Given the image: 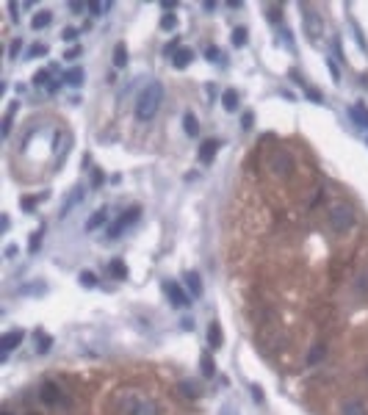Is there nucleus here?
<instances>
[{
	"instance_id": "1",
	"label": "nucleus",
	"mask_w": 368,
	"mask_h": 415,
	"mask_svg": "<svg viewBox=\"0 0 368 415\" xmlns=\"http://www.w3.org/2000/svg\"><path fill=\"white\" fill-rule=\"evenodd\" d=\"M161 100H163V83L161 80H152L141 89V94L136 97V116L141 119V122H150V119H155L158 108H161Z\"/></svg>"
},
{
	"instance_id": "2",
	"label": "nucleus",
	"mask_w": 368,
	"mask_h": 415,
	"mask_svg": "<svg viewBox=\"0 0 368 415\" xmlns=\"http://www.w3.org/2000/svg\"><path fill=\"white\" fill-rule=\"evenodd\" d=\"M354 222H357V213H354V208L349 202L332 205V211H329V227H332V232L344 235V232H349L354 227Z\"/></svg>"
},
{
	"instance_id": "3",
	"label": "nucleus",
	"mask_w": 368,
	"mask_h": 415,
	"mask_svg": "<svg viewBox=\"0 0 368 415\" xmlns=\"http://www.w3.org/2000/svg\"><path fill=\"white\" fill-rule=\"evenodd\" d=\"M122 407L128 415H158V407L152 404V401L141 399V396H136V393L122 396Z\"/></svg>"
},
{
	"instance_id": "4",
	"label": "nucleus",
	"mask_w": 368,
	"mask_h": 415,
	"mask_svg": "<svg viewBox=\"0 0 368 415\" xmlns=\"http://www.w3.org/2000/svg\"><path fill=\"white\" fill-rule=\"evenodd\" d=\"M138 213H141V208H128V211H125L122 216H119L117 222H114L111 227H108V238H119V235H122V232L138 219Z\"/></svg>"
},
{
	"instance_id": "5",
	"label": "nucleus",
	"mask_w": 368,
	"mask_h": 415,
	"mask_svg": "<svg viewBox=\"0 0 368 415\" xmlns=\"http://www.w3.org/2000/svg\"><path fill=\"white\" fill-rule=\"evenodd\" d=\"M304 34L313 42H319V36H321V17L313 9H307V6H304Z\"/></svg>"
},
{
	"instance_id": "6",
	"label": "nucleus",
	"mask_w": 368,
	"mask_h": 415,
	"mask_svg": "<svg viewBox=\"0 0 368 415\" xmlns=\"http://www.w3.org/2000/svg\"><path fill=\"white\" fill-rule=\"evenodd\" d=\"M163 291H166V297H169V302H172L175 307H188V297H186V291H183L180 285L166 282V285H163Z\"/></svg>"
},
{
	"instance_id": "7",
	"label": "nucleus",
	"mask_w": 368,
	"mask_h": 415,
	"mask_svg": "<svg viewBox=\"0 0 368 415\" xmlns=\"http://www.w3.org/2000/svg\"><path fill=\"white\" fill-rule=\"evenodd\" d=\"M42 401L44 404H61V388L55 382H44L42 385Z\"/></svg>"
},
{
	"instance_id": "8",
	"label": "nucleus",
	"mask_w": 368,
	"mask_h": 415,
	"mask_svg": "<svg viewBox=\"0 0 368 415\" xmlns=\"http://www.w3.org/2000/svg\"><path fill=\"white\" fill-rule=\"evenodd\" d=\"M20 343H22V332H20V330H14V332H6V335L0 338V349H3V354L14 351Z\"/></svg>"
},
{
	"instance_id": "9",
	"label": "nucleus",
	"mask_w": 368,
	"mask_h": 415,
	"mask_svg": "<svg viewBox=\"0 0 368 415\" xmlns=\"http://www.w3.org/2000/svg\"><path fill=\"white\" fill-rule=\"evenodd\" d=\"M216 150H219V141L216 138H208V141L200 144V161L202 163H211L213 158H216Z\"/></svg>"
},
{
	"instance_id": "10",
	"label": "nucleus",
	"mask_w": 368,
	"mask_h": 415,
	"mask_svg": "<svg viewBox=\"0 0 368 415\" xmlns=\"http://www.w3.org/2000/svg\"><path fill=\"white\" fill-rule=\"evenodd\" d=\"M349 116H352V122L357 125V128H363V130H368V108L365 105H352L349 108Z\"/></svg>"
},
{
	"instance_id": "11",
	"label": "nucleus",
	"mask_w": 368,
	"mask_h": 415,
	"mask_svg": "<svg viewBox=\"0 0 368 415\" xmlns=\"http://www.w3.org/2000/svg\"><path fill=\"white\" fill-rule=\"evenodd\" d=\"M194 61V50L191 47H180L177 53L172 55V64H175V69H186L188 64Z\"/></svg>"
},
{
	"instance_id": "12",
	"label": "nucleus",
	"mask_w": 368,
	"mask_h": 415,
	"mask_svg": "<svg viewBox=\"0 0 368 415\" xmlns=\"http://www.w3.org/2000/svg\"><path fill=\"white\" fill-rule=\"evenodd\" d=\"M341 415H368V410L360 399H349L344 404V410H341Z\"/></svg>"
},
{
	"instance_id": "13",
	"label": "nucleus",
	"mask_w": 368,
	"mask_h": 415,
	"mask_svg": "<svg viewBox=\"0 0 368 415\" xmlns=\"http://www.w3.org/2000/svg\"><path fill=\"white\" fill-rule=\"evenodd\" d=\"M50 22H53V14H50V11H36L34 20H31V28H34V31H42V28H47Z\"/></svg>"
},
{
	"instance_id": "14",
	"label": "nucleus",
	"mask_w": 368,
	"mask_h": 415,
	"mask_svg": "<svg viewBox=\"0 0 368 415\" xmlns=\"http://www.w3.org/2000/svg\"><path fill=\"white\" fill-rule=\"evenodd\" d=\"M186 285H188V291H191V297H200L202 293V280L196 272H186Z\"/></svg>"
},
{
	"instance_id": "15",
	"label": "nucleus",
	"mask_w": 368,
	"mask_h": 415,
	"mask_svg": "<svg viewBox=\"0 0 368 415\" xmlns=\"http://www.w3.org/2000/svg\"><path fill=\"white\" fill-rule=\"evenodd\" d=\"M64 83L67 86H80V83H83V69H80V67L67 69V72H64Z\"/></svg>"
},
{
	"instance_id": "16",
	"label": "nucleus",
	"mask_w": 368,
	"mask_h": 415,
	"mask_svg": "<svg viewBox=\"0 0 368 415\" xmlns=\"http://www.w3.org/2000/svg\"><path fill=\"white\" fill-rule=\"evenodd\" d=\"M208 343H211V349H219L221 346V330H219L216 321L208 327Z\"/></svg>"
},
{
	"instance_id": "17",
	"label": "nucleus",
	"mask_w": 368,
	"mask_h": 415,
	"mask_svg": "<svg viewBox=\"0 0 368 415\" xmlns=\"http://www.w3.org/2000/svg\"><path fill=\"white\" fill-rule=\"evenodd\" d=\"M221 105H224L227 111H236V108H238V92L227 89L224 94H221Z\"/></svg>"
},
{
	"instance_id": "18",
	"label": "nucleus",
	"mask_w": 368,
	"mask_h": 415,
	"mask_svg": "<svg viewBox=\"0 0 368 415\" xmlns=\"http://www.w3.org/2000/svg\"><path fill=\"white\" fill-rule=\"evenodd\" d=\"M80 199H83V186H78V188H75V191H72V197H69V202H64V208H61V213H64V216H67V213L72 211V208L78 205Z\"/></svg>"
},
{
	"instance_id": "19",
	"label": "nucleus",
	"mask_w": 368,
	"mask_h": 415,
	"mask_svg": "<svg viewBox=\"0 0 368 415\" xmlns=\"http://www.w3.org/2000/svg\"><path fill=\"white\" fill-rule=\"evenodd\" d=\"M125 64H128V47H125V45H117V47H114V67L122 69Z\"/></svg>"
},
{
	"instance_id": "20",
	"label": "nucleus",
	"mask_w": 368,
	"mask_h": 415,
	"mask_svg": "<svg viewBox=\"0 0 368 415\" xmlns=\"http://www.w3.org/2000/svg\"><path fill=\"white\" fill-rule=\"evenodd\" d=\"M105 216H108V211H105V208H100V211H97V213H94V216L86 222V230H89V232H92V230H97L100 224L105 222Z\"/></svg>"
},
{
	"instance_id": "21",
	"label": "nucleus",
	"mask_w": 368,
	"mask_h": 415,
	"mask_svg": "<svg viewBox=\"0 0 368 415\" xmlns=\"http://www.w3.org/2000/svg\"><path fill=\"white\" fill-rule=\"evenodd\" d=\"M50 346H53V338L44 335V332H36V351H50Z\"/></svg>"
},
{
	"instance_id": "22",
	"label": "nucleus",
	"mask_w": 368,
	"mask_h": 415,
	"mask_svg": "<svg viewBox=\"0 0 368 415\" xmlns=\"http://www.w3.org/2000/svg\"><path fill=\"white\" fill-rule=\"evenodd\" d=\"M105 11H111V3H89V14H94V17H103Z\"/></svg>"
},
{
	"instance_id": "23",
	"label": "nucleus",
	"mask_w": 368,
	"mask_h": 415,
	"mask_svg": "<svg viewBox=\"0 0 368 415\" xmlns=\"http://www.w3.org/2000/svg\"><path fill=\"white\" fill-rule=\"evenodd\" d=\"M14 111H17V103H11L9 111H6V116H3V136L11 133V116H14Z\"/></svg>"
},
{
	"instance_id": "24",
	"label": "nucleus",
	"mask_w": 368,
	"mask_h": 415,
	"mask_svg": "<svg viewBox=\"0 0 368 415\" xmlns=\"http://www.w3.org/2000/svg\"><path fill=\"white\" fill-rule=\"evenodd\" d=\"M183 125H186V133H188V136H196V133H200V128H196V119H194V114H186V116H183Z\"/></svg>"
},
{
	"instance_id": "25",
	"label": "nucleus",
	"mask_w": 368,
	"mask_h": 415,
	"mask_svg": "<svg viewBox=\"0 0 368 415\" xmlns=\"http://www.w3.org/2000/svg\"><path fill=\"white\" fill-rule=\"evenodd\" d=\"M202 374H205V376H213V374H216V366H213L211 354H202Z\"/></svg>"
},
{
	"instance_id": "26",
	"label": "nucleus",
	"mask_w": 368,
	"mask_h": 415,
	"mask_svg": "<svg viewBox=\"0 0 368 415\" xmlns=\"http://www.w3.org/2000/svg\"><path fill=\"white\" fill-rule=\"evenodd\" d=\"M161 28H163V31H175V28H177V14H172V11H169V14H163Z\"/></svg>"
},
{
	"instance_id": "27",
	"label": "nucleus",
	"mask_w": 368,
	"mask_h": 415,
	"mask_svg": "<svg viewBox=\"0 0 368 415\" xmlns=\"http://www.w3.org/2000/svg\"><path fill=\"white\" fill-rule=\"evenodd\" d=\"M233 45H236V47H244V45H246V31H244V28H236V31H233Z\"/></svg>"
},
{
	"instance_id": "28",
	"label": "nucleus",
	"mask_w": 368,
	"mask_h": 415,
	"mask_svg": "<svg viewBox=\"0 0 368 415\" xmlns=\"http://www.w3.org/2000/svg\"><path fill=\"white\" fill-rule=\"evenodd\" d=\"M80 285H83V288H94V285H97V277H94L92 272H83V274H80Z\"/></svg>"
},
{
	"instance_id": "29",
	"label": "nucleus",
	"mask_w": 368,
	"mask_h": 415,
	"mask_svg": "<svg viewBox=\"0 0 368 415\" xmlns=\"http://www.w3.org/2000/svg\"><path fill=\"white\" fill-rule=\"evenodd\" d=\"M34 83H39V86L50 83V69H39V72L34 75Z\"/></svg>"
},
{
	"instance_id": "30",
	"label": "nucleus",
	"mask_w": 368,
	"mask_h": 415,
	"mask_svg": "<svg viewBox=\"0 0 368 415\" xmlns=\"http://www.w3.org/2000/svg\"><path fill=\"white\" fill-rule=\"evenodd\" d=\"M108 272H111L114 277H125V266H122V260H114L111 266H108Z\"/></svg>"
},
{
	"instance_id": "31",
	"label": "nucleus",
	"mask_w": 368,
	"mask_h": 415,
	"mask_svg": "<svg viewBox=\"0 0 368 415\" xmlns=\"http://www.w3.org/2000/svg\"><path fill=\"white\" fill-rule=\"evenodd\" d=\"M357 291H360V293H368V272H365V274H360V280H357Z\"/></svg>"
},
{
	"instance_id": "32",
	"label": "nucleus",
	"mask_w": 368,
	"mask_h": 415,
	"mask_svg": "<svg viewBox=\"0 0 368 415\" xmlns=\"http://www.w3.org/2000/svg\"><path fill=\"white\" fill-rule=\"evenodd\" d=\"M321 357H324V346H316V351H313V354L307 357V363H319Z\"/></svg>"
},
{
	"instance_id": "33",
	"label": "nucleus",
	"mask_w": 368,
	"mask_h": 415,
	"mask_svg": "<svg viewBox=\"0 0 368 415\" xmlns=\"http://www.w3.org/2000/svg\"><path fill=\"white\" fill-rule=\"evenodd\" d=\"M280 11H282L280 6H269V14H271L269 20H271V22H280Z\"/></svg>"
},
{
	"instance_id": "34",
	"label": "nucleus",
	"mask_w": 368,
	"mask_h": 415,
	"mask_svg": "<svg viewBox=\"0 0 368 415\" xmlns=\"http://www.w3.org/2000/svg\"><path fill=\"white\" fill-rule=\"evenodd\" d=\"M89 6L86 3H78V0H72V3H69V11H75V14H80V11H86Z\"/></svg>"
},
{
	"instance_id": "35",
	"label": "nucleus",
	"mask_w": 368,
	"mask_h": 415,
	"mask_svg": "<svg viewBox=\"0 0 368 415\" xmlns=\"http://www.w3.org/2000/svg\"><path fill=\"white\" fill-rule=\"evenodd\" d=\"M61 36H64V42H72L75 36H78V28H64V34H61Z\"/></svg>"
},
{
	"instance_id": "36",
	"label": "nucleus",
	"mask_w": 368,
	"mask_h": 415,
	"mask_svg": "<svg viewBox=\"0 0 368 415\" xmlns=\"http://www.w3.org/2000/svg\"><path fill=\"white\" fill-rule=\"evenodd\" d=\"M44 53H47V47H44V45H34L28 50V55H44Z\"/></svg>"
},
{
	"instance_id": "37",
	"label": "nucleus",
	"mask_w": 368,
	"mask_h": 415,
	"mask_svg": "<svg viewBox=\"0 0 368 415\" xmlns=\"http://www.w3.org/2000/svg\"><path fill=\"white\" fill-rule=\"evenodd\" d=\"M78 55H80V47H69L67 53H64V58H67V61H72V58H78Z\"/></svg>"
},
{
	"instance_id": "38",
	"label": "nucleus",
	"mask_w": 368,
	"mask_h": 415,
	"mask_svg": "<svg viewBox=\"0 0 368 415\" xmlns=\"http://www.w3.org/2000/svg\"><path fill=\"white\" fill-rule=\"evenodd\" d=\"M329 72H332V78H335V80L341 78V69H338V64H335L332 58H329Z\"/></svg>"
},
{
	"instance_id": "39",
	"label": "nucleus",
	"mask_w": 368,
	"mask_h": 415,
	"mask_svg": "<svg viewBox=\"0 0 368 415\" xmlns=\"http://www.w3.org/2000/svg\"><path fill=\"white\" fill-rule=\"evenodd\" d=\"M183 391H186V396H196V391H194V385H191V382H183Z\"/></svg>"
},
{
	"instance_id": "40",
	"label": "nucleus",
	"mask_w": 368,
	"mask_h": 415,
	"mask_svg": "<svg viewBox=\"0 0 368 415\" xmlns=\"http://www.w3.org/2000/svg\"><path fill=\"white\" fill-rule=\"evenodd\" d=\"M20 47H22V39H17L14 45H11V58H17V53H20Z\"/></svg>"
},
{
	"instance_id": "41",
	"label": "nucleus",
	"mask_w": 368,
	"mask_h": 415,
	"mask_svg": "<svg viewBox=\"0 0 368 415\" xmlns=\"http://www.w3.org/2000/svg\"><path fill=\"white\" fill-rule=\"evenodd\" d=\"M205 55H208L211 61H216V58H219V50H216V47H208V53H205Z\"/></svg>"
},
{
	"instance_id": "42",
	"label": "nucleus",
	"mask_w": 368,
	"mask_h": 415,
	"mask_svg": "<svg viewBox=\"0 0 368 415\" xmlns=\"http://www.w3.org/2000/svg\"><path fill=\"white\" fill-rule=\"evenodd\" d=\"M241 125H244V130H249L252 128V114H246L244 119H241Z\"/></svg>"
},
{
	"instance_id": "43",
	"label": "nucleus",
	"mask_w": 368,
	"mask_h": 415,
	"mask_svg": "<svg viewBox=\"0 0 368 415\" xmlns=\"http://www.w3.org/2000/svg\"><path fill=\"white\" fill-rule=\"evenodd\" d=\"M161 6H163V9H166V14H169V11H172V9H175V0H163V3H161Z\"/></svg>"
},
{
	"instance_id": "44",
	"label": "nucleus",
	"mask_w": 368,
	"mask_h": 415,
	"mask_svg": "<svg viewBox=\"0 0 368 415\" xmlns=\"http://www.w3.org/2000/svg\"><path fill=\"white\" fill-rule=\"evenodd\" d=\"M34 205H36V199H22V208H28V211H31Z\"/></svg>"
},
{
	"instance_id": "45",
	"label": "nucleus",
	"mask_w": 368,
	"mask_h": 415,
	"mask_svg": "<svg viewBox=\"0 0 368 415\" xmlns=\"http://www.w3.org/2000/svg\"><path fill=\"white\" fill-rule=\"evenodd\" d=\"M3 415H11V412H3Z\"/></svg>"
}]
</instances>
